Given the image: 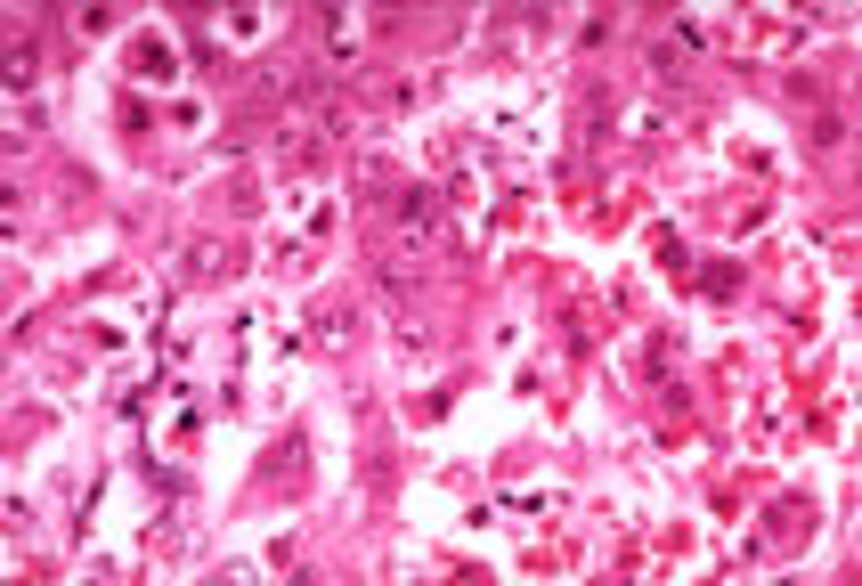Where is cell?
<instances>
[{
	"mask_svg": "<svg viewBox=\"0 0 862 586\" xmlns=\"http://www.w3.org/2000/svg\"><path fill=\"white\" fill-rule=\"evenodd\" d=\"M700 285H708V302H732V285H741V269H732V261H708V269H700Z\"/></svg>",
	"mask_w": 862,
	"mask_h": 586,
	"instance_id": "obj_1",
	"label": "cell"
}]
</instances>
